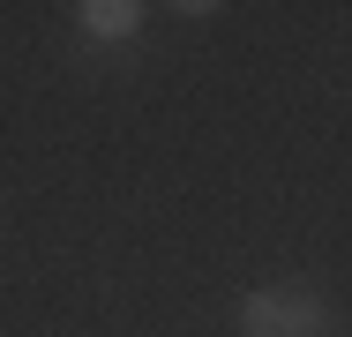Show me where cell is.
<instances>
[{
	"label": "cell",
	"mask_w": 352,
	"mask_h": 337,
	"mask_svg": "<svg viewBox=\"0 0 352 337\" xmlns=\"http://www.w3.org/2000/svg\"><path fill=\"white\" fill-rule=\"evenodd\" d=\"M240 315H248L255 337H307L322 323V300H315L307 285H263V292L240 300Z\"/></svg>",
	"instance_id": "obj_1"
},
{
	"label": "cell",
	"mask_w": 352,
	"mask_h": 337,
	"mask_svg": "<svg viewBox=\"0 0 352 337\" xmlns=\"http://www.w3.org/2000/svg\"><path fill=\"white\" fill-rule=\"evenodd\" d=\"M75 15H82L98 38H128V30L142 23V8H135V0H90V8H75Z\"/></svg>",
	"instance_id": "obj_2"
}]
</instances>
